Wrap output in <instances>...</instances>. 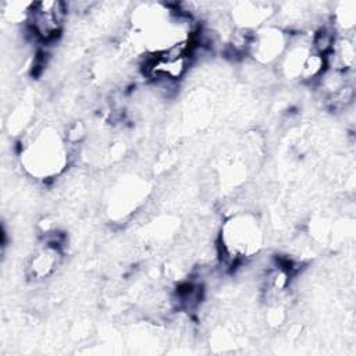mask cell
Returning <instances> with one entry per match:
<instances>
[{"label":"cell","mask_w":356,"mask_h":356,"mask_svg":"<svg viewBox=\"0 0 356 356\" xmlns=\"http://www.w3.org/2000/svg\"><path fill=\"white\" fill-rule=\"evenodd\" d=\"M67 160L65 145L54 131H42L28 145H21V161L25 170L40 179L60 174Z\"/></svg>","instance_id":"cell-1"},{"label":"cell","mask_w":356,"mask_h":356,"mask_svg":"<svg viewBox=\"0 0 356 356\" xmlns=\"http://www.w3.org/2000/svg\"><path fill=\"white\" fill-rule=\"evenodd\" d=\"M67 13L68 4L63 1L31 3L26 29L38 43H51L61 35Z\"/></svg>","instance_id":"cell-2"},{"label":"cell","mask_w":356,"mask_h":356,"mask_svg":"<svg viewBox=\"0 0 356 356\" xmlns=\"http://www.w3.org/2000/svg\"><path fill=\"white\" fill-rule=\"evenodd\" d=\"M289 40V33L275 26L261 28L252 33L248 54L254 57L259 63L268 64L277 61L284 54Z\"/></svg>","instance_id":"cell-3"},{"label":"cell","mask_w":356,"mask_h":356,"mask_svg":"<svg viewBox=\"0 0 356 356\" xmlns=\"http://www.w3.org/2000/svg\"><path fill=\"white\" fill-rule=\"evenodd\" d=\"M63 259L61 248L44 243L31 256L26 273L32 280H43L51 275Z\"/></svg>","instance_id":"cell-4"}]
</instances>
